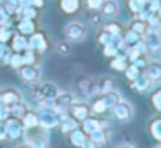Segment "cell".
<instances>
[{"label":"cell","mask_w":161,"mask_h":148,"mask_svg":"<svg viewBox=\"0 0 161 148\" xmlns=\"http://www.w3.org/2000/svg\"><path fill=\"white\" fill-rule=\"evenodd\" d=\"M11 50L12 52H19V54L25 52V50H28V36L14 33V36H12V40H11Z\"/></svg>","instance_id":"2e32d148"},{"label":"cell","mask_w":161,"mask_h":148,"mask_svg":"<svg viewBox=\"0 0 161 148\" xmlns=\"http://www.w3.org/2000/svg\"><path fill=\"white\" fill-rule=\"evenodd\" d=\"M18 102H23V95L18 88H12V86L0 88V103H5V105L11 107Z\"/></svg>","instance_id":"30bf717a"},{"label":"cell","mask_w":161,"mask_h":148,"mask_svg":"<svg viewBox=\"0 0 161 148\" xmlns=\"http://www.w3.org/2000/svg\"><path fill=\"white\" fill-rule=\"evenodd\" d=\"M158 33H159V36H161V26H159V29H158Z\"/></svg>","instance_id":"816d5d0a"},{"label":"cell","mask_w":161,"mask_h":148,"mask_svg":"<svg viewBox=\"0 0 161 148\" xmlns=\"http://www.w3.org/2000/svg\"><path fill=\"white\" fill-rule=\"evenodd\" d=\"M111 112H113V115H114L118 120H121V122H128V120L133 119V114H135V110H133V105H132V103L121 98V100H119V102L111 109Z\"/></svg>","instance_id":"8992f818"},{"label":"cell","mask_w":161,"mask_h":148,"mask_svg":"<svg viewBox=\"0 0 161 148\" xmlns=\"http://www.w3.org/2000/svg\"><path fill=\"white\" fill-rule=\"evenodd\" d=\"M28 48L33 52H36V54H43V52H47V48H49V40H47V36L43 33L35 31V33H31L28 38Z\"/></svg>","instance_id":"ba28073f"},{"label":"cell","mask_w":161,"mask_h":148,"mask_svg":"<svg viewBox=\"0 0 161 148\" xmlns=\"http://www.w3.org/2000/svg\"><path fill=\"white\" fill-rule=\"evenodd\" d=\"M59 93H61V89L50 81H42V83L36 81V84L31 86V95L35 96L40 103L49 102V100H54Z\"/></svg>","instance_id":"6da1fadb"},{"label":"cell","mask_w":161,"mask_h":148,"mask_svg":"<svg viewBox=\"0 0 161 148\" xmlns=\"http://www.w3.org/2000/svg\"><path fill=\"white\" fill-rule=\"evenodd\" d=\"M18 148H31V146H30V145L28 143H21V145H19V146Z\"/></svg>","instance_id":"681fc988"},{"label":"cell","mask_w":161,"mask_h":148,"mask_svg":"<svg viewBox=\"0 0 161 148\" xmlns=\"http://www.w3.org/2000/svg\"><path fill=\"white\" fill-rule=\"evenodd\" d=\"M111 38H113V34H109L108 31H106L104 28H102V31L99 33V36H97V41L102 45V47H104V45H108L109 41H111Z\"/></svg>","instance_id":"60d3db41"},{"label":"cell","mask_w":161,"mask_h":148,"mask_svg":"<svg viewBox=\"0 0 161 148\" xmlns=\"http://www.w3.org/2000/svg\"><path fill=\"white\" fill-rule=\"evenodd\" d=\"M151 102H153V107L158 110V112H161V88L156 89V91L153 93V96H151Z\"/></svg>","instance_id":"ab89813d"},{"label":"cell","mask_w":161,"mask_h":148,"mask_svg":"<svg viewBox=\"0 0 161 148\" xmlns=\"http://www.w3.org/2000/svg\"><path fill=\"white\" fill-rule=\"evenodd\" d=\"M38 126L42 129L49 131L59 126V110L52 109L49 105H40L38 109Z\"/></svg>","instance_id":"7a4b0ae2"},{"label":"cell","mask_w":161,"mask_h":148,"mask_svg":"<svg viewBox=\"0 0 161 148\" xmlns=\"http://www.w3.org/2000/svg\"><path fill=\"white\" fill-rule=\"evenodd\" d=\"M68 136H69V143L73 145V146H76V148H80L81 145H83V141L87 140V134L81 131V127H76L75 131H71V133H68Z\"/></svg>","instance_id":"7402d4cb"},{"label":"cell","mask_w":161,"mask_h":148,"mask_svg":"<svg viewBox=\"0 0 161 148\" xmlns=\"http://www.w3.org/2000/svg\"><path fill=\"white\" fill-rule=\"evenodd\" d=\"M142 38L147 47V52H159L161 50V36L158 33V29H149Z\"/></svg>","instance_id":"4fadbf2b"},{"label":"cell","mask_w":161,"mask_h":148,"mask_svg":"<svg viewBox=\"0 0 161 148\" xmlns=\"http://www.w3.org/2000/svg\"><path fill=\"white\" fill-rule=\"evenodd\" d=\"M14 36V29L11 28V24H0V43H7Z\"/></svg>","instance_id":"4dcf8cb0"},{"label":"cell","mask_w":161,"mask_h":148,"mask_svg":"<svg viewBox=\"0 0 161 148\" xmlns=\"http://www.w3.org/2000/svg\"><path fill=\"white\" fill-rule=\"evenodd\" d=\"M28 110V107H26L25 102H18L14 103V105H11V117H16V119H21L23 115H25V112Z\"/></svg>","instance_id":"d6a6232c"},{"label":"cell","mask_w":161,"mask_h":148,"mask_svg":"<svg viewBox=\"0 0 161 148\" xmlns=\"http://www.w3.org/2000/svg\"><path fill=\"white\" fill-rule=\"evenodd\" d=\"M101 127H104V126H102V119H101V117L88 115L87 119L81 120V131H83L87 136H90L92 133H95V131L101 129ZM104 129H106V127H104Z\"/></svg>","instance_id":"5bb4252c"},{"label":"cell","mask_w":161,"mask_h":148,"mask_svg":"<svg viewBox=\"0 0 161 148\" xmlns=\"http://www.w3.org/2000/svg\"><path fill=\"white\" fill-rule=\"evenodd\" d=\"M111 89H114V81H113L111 78L104 76V78H99L97 79V95L108 93V91H111Z\"/></svg>","instance_id":"d4e9b609"},{"label":"cell","mask_w":161,"mask_h":148,"mask_svg":"<svg viewBox=\"0 0 161 148\" xmlns=\"http://www.w3.org/2000/svg\"><path fill=\"white\" fill-rule=\"evenodd\" d=\"M9 117H11V107L0 103V120H7Z\"/></svg>","instance_id":"7bdbcfd3"},{"label":"cell","mask_w":161,"mask_h":148,"mask_svg":"<svg viewBox=\"0 0 161 148\" xmlns=\"http://www.w3.org/2000/svg\"><path fill=\"white\" fill-rule=\"evenodd\" d=\"M9 65L14 69H19L23 65V54H19V52H12L11 55V60H9Z\"/></svg>","instance_id":"d590c367"},{"label":"cell","mask_w":161,"mask_h":148,"mask_svg":"<svg viewBox=\"0 0 161 148\" xmlns=\"http://www.w3.org/2000/svg\"><path fill=\"white\" fill-rule=\"evenodd\" d=\"M116 148H133L132 145H119V146H116Z\"/></svg>","instance_id":"f907efd6"},{"label":"cell","mask_w":161,"mask_h":148,"mask_svg":"<svg viewBox=\"0 0 161 148\" xmlns=\"http://www.w3.org/2000/svg\"><path fill=\"white\" fill-rule=\"evenodd\" d=\"M88 138H90L97 146H102V145H106V143H108V140H109V131L104 129V127H101V129H97L95 133H92Z\"/></svg>","instance_id":"cb8c5ba5"},{"label":"cell","mask_w":161,"mask_h":148,"mask_svg":"<svg viewBox=\"0 0 161 148\" xmlns=\"http://www.w3.org/2000/svg\"><path fill=\"white\" fill-rule=\"evenodd\" d=\"M147 2H149V0H128V7H130L132 12L140 14L147 9Z\"/></svg>","instance_id":"836d02e7"},{"label":"cell","mask_w":161,"mask_h":148,"mask_svg":"<svg viewBox=\"0 0 161 148\" xmlns=\"http://www.w3.org/2000/svg\"><path fill=\"white\" fill-rule=\"evenodd\" d=\"M144 76L149 79L151 83H158L161 81V62H151L144 67Z\"/></svg>","instance_id":"9a60e30c"},{"label":"cell","mask_w":161,"mask_h":148,"mask_svg":"<svg viewBox=\"0 0 161 148\" xmlns=\"http://www.w3.org/2000/svg\"><path fill=\"white\" fill-rule=\"evenodd\" d=\"M64 36L68 41H81L87 36V26L80 21H73V23L66 24L64 28Z\"/></svg>","instance_id":"5b68a950"},{"label":"cell","mask_w":161,"mask_h":148,"mask_svg":"<svg viewBox=\"0 0 161 148\" xmlns=\"http://www.w3.org/2000/svg\"><path fill=\"white\" fill-rule=\"evenodd\" d=\"M25 143H28L31 148H49V136H47L45 129L38 126L25 133Z\"/></svg>","instance_id":"3957f363"},{"label":"cell","mask_w":161,"mask_h":148,"mask_svg":"<svg viewBox=\"0 0 161 148\" xmlns=\"http://www.w3.org/2000/svg\"><path fill=\"white\" fill-rule=\"evenodd\" d=\"M23 54V64H36V52H33V50H25V52H21Z\"/></svg>","instance_id":"8d00e7d4"},{"label":"cell","mask_w":161,"mask_h":148,"mask_svg":"<svg viewBox=\"0 0 161 148\" xmlns=\"http://www.w3.org/2000/svg\"><path fill=\"white\" fill-rule=\"evenodd\" d=\"M21 122L23 126H25V129H35V127H38V112H35V110H26L25 115L21 117Z\"/></svg>","instance_id":"e0dca14e"},{"label":"cell","mask_w":161,"mask_h":148,"mask_svg":"<svg viewBox=\"0 0 161 148\" xmlns=\"http://www.w3.org/2000/svg\"><path fill=\"white\" fill-rule=\"evenodd\" d=\"M101 96L104 98V102H106V105L109 107V110H111L113 107L121 100V95H119L118 91H114V89H111V91H108V93H102Z\"/></svg>","instance_id":"f1b7e54d"},{"label":"cell","mask_w":161,"mask_h":148,"mask_svg":"<svg viewBox=\"0 0 161 148\" xmlns=\"http://www.w3.org/2000/svg\"><path fill=\"white\" fill-rule=\"evenodd\" d=\"M130 29L135 31L137 34H140V36H144V34L149 31V24H147V21L144 19H139V21H133L132 26H130Z\"/></svg>","instance_id":"1f68e13d"},{"label":"cell","mask_w":161,"mask_h":148,"mask_svg":"<svg viewBox=\"0 0 161 148\" xmlns=\"http://www.w3.org/2000/svg\"><path fill=\"white\" fill-rule=\"evenodd\" d=\"M101 12H102V16H106V17H114L116 14L119 12L118 0H102Z\"/></svg>","instance_id":"ac0fdd59"},{"label":"cell","mask_w":161,"mask_h":148,"mask_svg":"<svg viewBox=\"0 0 161 148\" xmlns=\"http://www.w3.org/2000/svg\"><path fill=\"white\" fill-rule=\"evenodd\" d=\"M59 5L64 14H75L80 9V0H61Z\"/></svg>","instance_id":"83f0119b"},{"label":"cell","mask_w":161,"mask_h":148,"mask_svg":"<svg viewBox=\"0 0 161 148\" xmlns=\"http://www.w3.org/2000/svg\"><path fill=\"white\" fill-rule=\"evenodd\" d=\"M149 133H151V136L154 138L156 141H159L161 143V117H156V119H153L149 122Z\"/></svg>","instance_id":"4316f807"},{"label":"cell","mask_w":161,"mask_h":148,"mask_svg":"<svg viewBox=\"0 0 161 148\" xmlns=\"http://www.w3.org/2000/svg\"><path fill=\"white\" fill-rule=\"evenodd\" d=\"M19 74V78L23 79L25 83H36L40 79V74H42V71H40V67L36 64H23L19 69H16Z\"/></svg>","instance_id":"52a82bcc"},{"label":"cell","mask_w":161,"mask_h":148,"mask_svg":"<svg viewBox=\"0 0 161 148\" xmlns=\"http://www.w3.org/2000/svg\"><path fill=\"white\" fill-rule=\"evenodd\" d=\"M36 31V26L33 23V19H26V17H21V21L18 23V33L25 34V36H30L31 33Z\"/></svg>","instance_id":"ffe728a7"},{"label":"cell","mask_w":161,"mask_h":148,"mask_svg":"<svg viewBox=\"0 0 161 148\" xmlns=\"http://www.w3.org/2000/svg\"><path fill=\"white\" fill-rule=\"evenodd\" d=\"M123 72H125V76L128 78V81H133V79H135L139 74H142V69H139L137 65H133V64H128Z\"/></svg>","instance_id":"e575fe53"},{"label":"cell","mask_w":161,"mask_h":148,"mask_svg":"<svg viewBox=\"0 0 161 148\" xmlns=\"http://www.w3.org/2000/svg\"><path fill=\"white\" fill-rule=\"evenodd\" d=\"M158 148H161V145H159V146H158Z\"/></svg>","instance_id":"f5cc1de1"},{"label":"cell","mask_w":161,"mask_h":148,"mask_svg":"<svg viewBox=\"0 0 161 148\" xmlns=\"http://www.w3.org/2000/svg\"><path fill=\"white\" fill-rule=\"evenodd\" d=\"M104 29L108 31L109 34H121V26H119V24H116V23H109V24H106Z\"/></svg>","instance_id":"b9f144b4"},{"label":"cell","mask_w":161,"mask_h":148,"mask_svg":"<svg viewBox=\"0 0 161 148\" xmlns=\"http://www.w3.org/2000/svg\"><path fill=\"white\" fill-rule=\"evenodd\" d=\"M151 84H153V83H151L144 74H139L135 79H133V81H130V86H132V89H135V91H139V93L147 91V89L151 88Z\"/></svg>","instance_id":"d6986e66"},{"label":"cell","mask_w":161,"mask_h":148,"mask_svg":"<svg viewBox=\"0 0 161 148\" xmlns=\"http://www.w3.org/2000/svg\"><path fill=\"white\" fill-rule=\"evenodd\" d=\"M75 102H76V98H75L73 93H69V91H61L54 100L42 102L40 105H49V107H52V109L59 110V112H68V109H69V107L73 105Z\"/></svg>","instance_id":"277c9868"},{"label":"cell","mask_w":161,"mask_h":148,"mask_svg":"<svg viewBox=\"0 0 161 148\" xmlns=\"http://www.w3.org/2000/svg\"><path fill=\"white\" fill-rule=\"evenodd\" d=\"M7 140V127H5V120H0V141Z\"/></svg>","instance_id":"bcb514c9"},{"label":"cell","mask_w":161,"mask_h":148,"mask_svg":"<svg viewBox=\"0 0 161 148\" xmlns=\"http://www.w3.org/2000/svg\"><path fill=\"white\" fill-rule=\"evenodd\" d=\"M130 64L137 65V67H139V69H144V67H146L147 64H149V59H147V54H140L139 57H135V59H133L132 62H130Z\"/></svg>","instance_id":"74e56055"},{"label":"cell","mask_w":161,"mask_h":148,"mask_svg":"<svg viewBox=\"0 0 161 148\" xmlns=\"http://www.w3.org/2000/svg\"><path fill=\"white\" fill-rule=\"evenodd\" d=\"M68 114H69L73 119H76L78 122H81L83 119H87L90 115V105H87L85 102H75L73 105L68 109Z\"/></svg>","instance_id":"7c38bea8"},{"label":"cell","mask_w":161,"mask_h":148,"mask_svg":"<svg viewBox=\"0 0 161 148\" xmlns=\"http://www.w3.org/2000/svg\"><path fill=\"white\" fill-rule=\"evenodd\" d=\"M126 65H128V59H126L125 54H118L116 57L111 59V67L114 69V71L123 72L126 69Z\"/></svg>","instance_id":"484cf974"},{"label":"cell","mask_w":161,"mask_h":148,"mask_svg":"<svg viewBox=\"0 0 161 148\" xmlns=\"http://www.w3.org/2000/svg\"><path fill=\"white\" fill-rule=\"evenodd\" d=\"M118 54H121L119 52V48L116 47V45H113V43H108V45H104V55L106 57H116Z\"/></svg>","instance_id":"f35d334b"},{"label":"cell","mask_w":161,"mask_h":148,"mask_svg":"<svg viewBox=\"0 0 161 148\" xmlns=\"http://www.w3.org/2000/svg\"><path fill=\"white\" fill-rule=\"evenodd\" d=\"M59 127H61V131H63L64 134H68V133H71V131H75L76 127H80V122H78L76 119H73V117L68 114L66 117H63V119H61Z\"/></svg>","instance_id":"44dd1931"},{"label":"cell","mask_w":161,"mask_h":148,"mask_svg":"<svg viewBox=\"0 0 161 148\" xmlns=\"http://www.w3.org/2000/svg\"><path fill=\"white\" fill-rule=\"evenodd\" d=\"M76 88L78 91L83 96H92L97 93V81L94 78H88V76H83L76 81Z\"/></svg>","instance_id":"8fae6325"},{"label":"cell","mask_w":161,"mask_h":148,"mask_svg":"<svg viewBox=\"0 0 161 148\" xmlns=\"http://www.w3.org/2000/svg\"><path fill=\"white\" fill-rule=\"evenodd\" d=\"M123 41H125V45H126V48H132V47H135L137 43H139V40L142 36L140 34H137L135 31H132V29H128V31H125V34H123Z\"/></svg>","instance_id":"f546056e"},{"label":"cell","mask_w":161,"mask_h":148,"mask_svg":"<svg viewBox=\"0 0 161 148\" xmlns=\"http://www.w3.org/2000/svg\"><path fill=\"white\" fill-rule=\"evenodd\" d=\"M87 5H88V9H92V10H97V9H101V5H102V0H87Z\"/></svg>","instance_id":"f6af8a7d"},{"label":"cell","mask_w":161,"mask_h":148,"mask_svg":"<svg viewBox=\"0 0 161 148\" xmlns=\"http://www.w3.org/2000/svg\"><path fill=\"white\" fill-rule=\"evenodd\" d=\"M5 127H7V138L12 141L19 140V138L25 136L26 129L25 126H23L21 119H16V117H9L7 120H5Z\"/></svg>","instance_id":"9c48e42d"},{"label":"cell","mask_w":161,"mask_h":148,"mask_svg":"<svg viewBox=\"0 0 161 148\" xmlns=\"http://www.w3.org/2000/svg\"><path fill=\"white\" fill-rule=\"evenodd\" d=\"M30 3H31L35 9H42L43 3H45V0H30Z\"/></svg>","instance_id":"c3c4849f"},{"label":"cell","mask_w":161,"mask_h":148,"mask_svg":"<svg viewBox=\"0 0 161 148\" xmlns=\"http://www.w3.org/2000/svg\"><path fill=\"white\" fill-rule=\"evenodd\" d=\"M90 112L95 114V115H104V114L109 112V107L106 105V102H104V98H102V96H97V98L92 102Z\"/></svg>","instance_id":"603a6c76"},{"label":"cell","mask_w":161,"mask_h":148,"mask_svg":"<svg viewBox=\"0 0 161 148\" xmlns=\"http://www.w3.org/2000/svg\"><path fill=\"white\" fill-rule=\"evenodd\" d=\"M56 48H57V52H59L61 55H69V45H68L66 41H59Z\"/></svg>","instance_id":"ee69618b"},{"label":"cell","mask_w":161,"mask_h":148,"mask_svg":"<svg viewBox=\"0 0 161 148\" xmlns=\"http://www.w3.org/2000/svg\"><path fill=\"white\" fill-rule=\"evenodd\" d=\"M80 148H97V145H95L94 141L90 140V138H87V140L83 141V145H81Z\"/></svg>","instance_id":"7dc6e473"}]
</instances>
